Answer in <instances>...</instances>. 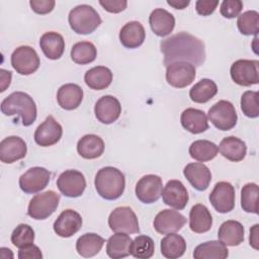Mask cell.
Here are the masks:
<instances>
[{
  "label": "cell",
  "mask_w": 259,
  "mask_h": 259,
  "mask_svg": "<svg viewBox=\"0 0 259 259\" xmlns=\"http://www.w3.org/2000/svg\"><path fill=\"white\" fill-rule=\"evenodd\" d=\"M164 56V65L174 62H188L194 67L201 66L205 61V47L198 37L181 31L165 38L160 44Z\"/></svg>",
  "instance_id": "obj_1"
},
{
  "label": "cell",
  "mask_w": 259,
  "mask_h": 259,
  "mask_svg": "<svg viewBox=\"0 0 259 259\" xmlns=\"http://www.w3.org/2000/svg\"><path fill=\"white\" fill-rule=\"evenodd\" d=\"M1 111L4 115H18L24 126L31 125L36 119V105L30 95L22 91L9 94L1 102Z\"/></svg>",
  "instance_id": "obj_2"
},
{
  "label": "cell",
  "mask_w": 259,
  "mask_h": 259,
  "mask_svg": "<svg viewBox=\"0 0 259 259\" xmlns=\"http://www.w3.org/2000/svg\"><path fill=\"white\" fill-rule=\"evenodd\" d=\"M94 185L97 193L106 200L119 198L125 187V178L117 168L103 167L95 175Z\"/></svg>",
  "instance_id": "obj_3"
},
{
  "label": "cell",
  "mask_w": 259,
  "mask_h": 259,
  "mask_svg": "<svg viewBox=\"0 0 259 259\" xmlns=\"http://www.w3.org/2000/svg\"><path fill=\"white\" fill-rule=\"evenodd\" d=\"M70 27L78 34L92 33L100 24L101 18L90 5L81 4L73 8L68 16Z\"/></svg>",
  "instance_id": "obj_4"
},
{
  "label": "cell",
  "mask_w": 259,
  "mask_h": 259,
  "mask_svg": "<svg viewBox=\"0 0 259 259\" xmlns=\"http://www.w3.org/2000/svg\"><path fill=\"white\" fill-rule=\"evenodd\" d=\"M60 195L54 190H48L34 195L28 204L27 214L34 220H46L57 209Z\"/></svg>",
  "instance_id": "obj_5"
},
{
  "label": "cell",
  "mask_w": 259,
  "mask_h": 259,
  "mask_svg": "<svg viewBox=\"0 0 259 259\" xmlns=\"http://www.w3.org/2000/svg\"><path fill=\"white\" fill-rule=\"evenodd\" d=\"M207 117L220 131L232 130L238 120L235 106L228 100H220L214 103L208 109Z\"/></svg>",
  "instance_id": "obj_6"
},
{
  "label": "cell",
  "mask_w": 259,
  "mask_h": 259,
  "mask_svg": "<svg viewBox=\"0 0 259 259\" xmlns=\"http://www.w3.org/2000/svg\"><path fill=\"white\" fill-rule=\"evenodd\" d=\"M108 226L114 233L136 234L140 232L138 218L130 206H118L108 217Z\"/></svg>",
  "instance_id": "obj_7"
},
{
  "label": "cell",
  "mask_w": 259,
  "mask_h": 259,
  "mask_svg": "<svg viewBox=\"0 0 259 259\" xmlns=\"http://www.w3.org/2000/svg\"><path fill=\"white\" fill-rule=\"evenodd\" d=\"M40 65L39 57L29 46H20L11 55V66L20 75L34 73Z\"/></svg>",
  "instance_id": "obj_8"
},
{
  "label": "cell",
  "mask_w": 259,
  "mask_h": 259,
  "mask_svg": "<svg viewBox=\"0 0 259 259\" xmlns=\"http://www.w3.org/2000/svg\"><path fill=\"white\" fill-rule=\"evenodd\" d=\"M259 62L257 60H238L230 69L233 81L240 86H251L259 83Z\"/></svg>",
  "instance_id": "obj_9"
},
{
  "label": "cell",
  "mask_w": 259,
  "mask_h": 259,
  "mask_svg": "<svg viewBox=\"0 0 259 259\" xmlns=\"http://www.w3.org/2000/svg\"><path fill=\"white\" fill-rule=\"evenodd\" d=\"M163 182L162 178L155 174L143 176L136 185V195L138 199L146 204L156 202L162 195Z\"/></svg>",
  "instance_id": "obj_10"
},
{
  "label": "cell",
  "mask_w": 259,
  "mask_h": 259,
  "mask_svg": "<svg viewBox=\"0 0 259 259\" xmlns=\"http://www.w3.org/2000/svg\"><path fill=\"white\" fill-rule=\"evenodd\" d=\"M58 189L67 197H79L86 188V180L78 170H66L57 179Z\"/></svg>",
  "instance_id": "obj_11"
},
{
  "label": "cell",
  "mask_w": 259,
  "mask_h": 259,
  "mask_svg": "<svg viewBox=\"0 0 259 259\" xmlns=\"http://www.w3.org/2000/svg\"><path fill=\"white\" fill-rule=\"evenodd\" d=\"M51 178V172L44 167H31L19 178L20 189L28 194L36 193L45 189Z\"/></svg>",
  "instance_id": "obj_12"
},
{
  "label": "cell",
  "mask_w": 259,
  "mask_h": 259,
  "mask_svg": "<svg viewBox=\"0 0 259 259\" xmlns=\"http://www.w3.org/2000/svg\"><path fill=\"white\" fill-rule=\"evenodd\" d=\"M209 201L220 213H227L235 207V188L230 182H218L209 194Z\"/></svg>",
  "instance_id": "obj_13"
},
{
  "label": "cell",
  "mask_w": 259,
  "mask_h": 259,
  "mask_svg": "<svg viewBox=\"0 0 259 259\" xmlns=\"http://www.w3.org/2000/svg\"><path fill=\"white\" fill-rule=\"evenodd\" d=\"M195 67L188 62H174L167 66L166 80L175 88L190 85L195 78Z\"/></svg>",
  "instance_id": "obj_14"
},
{
  "label": "cell",
  "mask_w": 259,
  "mask_h": 259,
  "mask_svg": "<svg viewBox=\"0 0 259 259\" xmlns=\"http://www.w3.org/2000/svg\"><path fill=\"white\" fill-rule=\"evenodd\" d=\"M94 113L98 121L103 124H110L118 119L121 113V105L114 96L104 95L96 101Z\"/></svg>",
  "instance_id": "obj_15"
},
{
  "label": "cell",
  "mask_w": 259,
  "mask_h": 259,
  "mask_svg": "<svg viewBox=\"0 0 259 259\" xmlns=\"http://www.w3.org/2000/svg\"><path fill=\"white\" fill-rule=\"evenodd\" d=\"M63 135L62 125L49 115L42 123H40L34 132V141L40 147H50L57 144Z\"/></svg>",
  "instance_id": "obj_16"
},
{
  "label": "cell",
  "mask_w": 259,
  "mask_h": 259,
  "mask_svg": "<svg viewBox=\"0 0 259 259\" xmlns=\"http://www.w3.org/2000/svg\"><path fill=\"white\" fill-rule=\"evenodd\" d=\"M185 223V217L177 210L163 209L155 217L154 228L159 234L167 235L180 231Z\"/></svg>",
  "instance_id": "obj_17"
},
{
  "label": "cell",
  "mask_w": 259,
  "mask_h": 259,
  "mask_svg": "<svg viewBox=\"0 0 259 259\" xmlns=\"http://www.w3.org/2000/svg\"><path fill=\"white\" fill-rule=\"evenodd\" d=\"M26 143L16 136H9L0 143V160L5 164H12L25 157Z\"/></svg>",
  "instance_id": "obj_18"
},
{
  "label": "cell",
  "mask_w": 259,
  "mask_h": 259,
  "mask_svg": "<svg viewBox=\"0 0 259 259\" xmlns=\"http://www.w3.org/2000/svg\"><path fill=\"white\" fill-rule=\"evenodd\" d=\"M82 227V217L73 209L63 210L54 223L55 233L62 238L75 235Z\"/></svg>",
  "instance_id": "obj_19"
},
{
  "label": "cell",
  "mask_w": 259,
  "mask_h": 259,
  "mask_svg": "<svg viewBox=\"0 0 259 259\" xmlns=\"http://www.w3.org/2000/svg\"><path fill=\"white\" fill-rule=\"evenodd\" d=\"M162 198L165 204L180 210L186 206L189 197L183 183L173 179L166 183L162 191Z\"/></svg>",
  "instance_id": "obj_20"
},
{
  "label": "cell",
  "mask_w": 259,
  "mask_h": 259,
  "mask_svg": "<svg viewBox=\"0 0 259 259\" xmlns=\"http://www.w3.org/2000/svg\"><path fill=\"white\" fill-rule=\"evenodd\" d=\"M183 175L192 187L198 191L206 190L211 181L210 170L207 166L199 162L187 164L183 169Z\"/></svg>",
  "instance_id": "obj_21"
},
{
  "label": "cell",
  "mask_w": 259,
  "mask_h": 259,
  "mask_svg": "<svg viewBox=\"0 0 259 259\" xmlns=\"http://www.w3.org/2000/svg\"><path fill=\"white\" fill-rule=\"evenodd\" d=\"M58 104L65 110H73L79 107L83 100V89L74 83L62 85L57 92Z\"/></svg>",
  "instance_id": "obj_22"
},
{
  "label": "cell",
  "mask_w": 259,
  "mask_h": 259,
  "mask_svg": "<svg viewBox=\"0 0 259 259\" xmlns=\"http://www.w3.org/2000/svg\"><path fill=\"white\" fill-rule=\"evenodd\" d=\"M149 23L153 32L158 36H166L175 26V17L163 8L154 9L149 16Z\"/></svg>",
  "instance_id": "obj_23"
},
{
  "label": "cell",
  "mask_w": 259,
  "mask_h": 259,
  "mask_svg": "<svg viewBox=\"0 0 259 259\" xmlns=\"http://www.w3.org/2000/svg\"><path fill=\"white\" fill-rule=\"evenodd\" d=\"M180 121L186 131L194 135L201 134L208 128L207 116L200 109L186 108L181 113Z\"/></svg>",
  "instance_id": "obj_24"
},
{
  "label": "cell",
  "mask_w": 259,
  "mask_h": 259,
  "mask_svg": "<svg viewBox=\"0 0 259 259\" xmlns=\"http://www.w3.org/2000/svg\"><path fill=\"white\" fill-rule=\"evenodd\" d=\"M145 37V28L139 21H130L125 23L119 32V40L121 45L127 49H136L142 46Z\"/></svg>",
  "instance_id": "obj_25"
},
{
  "label": "cell",
  "mask_w": 259,
  "mask_h": 259,
  "mask_svg": "<svg viewBox=\"0 0 259 259\" xmlns=\"http://www.w3.org/2000/svg\"><path fill=\"white\" fill-rule=\"evenodd\" d=\"M244 227L238 221L224 222L218 232L219 240L226 246H238L244 241Z\"/></svg>",
  "instance_id": "obj_26"
},
{
  "label": "cell",
  "mask_w": 259,
  "mask_h": 259,
  "mask_svg": "<svg viewBox=\"0 0 259 259\" xmlns=\"http://www.w3.org/2000/svg\"><path fill=\"white\" fill-rule=\"evenodd\" d=\"M39 46L45 56L50 60L60 59L65 51V40L56 31L45 32L39 39Z\"/></svg>",
  "instance_id": "obj_27"
},
{
  "label": "cell",
  "mask_w": 259,
  "mask_h": 259,
  "mask_svg": "<svg viewBox=\"0 0 259 259\" xmlns=\"http://www.w3.org/2000/svg\"><path fill=\"white\" fill-rule=\"evenodd\" d=\"M212 226V217L203 204L197 203L193 205L189 211V228L197 234L206 233Z\"/></svg>",
  "instance_id": "obj_28"
},
{
  "label": "cell",
  "mask_w": 259,
  "mask_h": 259,
  "mask_svg": "<svg viewBox=\"0 0 259 259\" xmlns=\"http://www.w3.org/2000/svg\"><path fill=\"white\" fill-rule=\"evenodd\" d=\"M218 149L223 157L232 162L242 161L247 153V146L245 142L234 136L224 138Z\"/></svg>",
  "instance_id": "obj_29"
},
{
  "label": "cell",
  "mask_w": 259,
  "mask_h": 259,
  "mask_svg": "<svg viewBox=\"0 0 259 259\" xmlns=\"http://www.w3.org/2000/svg\"><path fill=\"white\" fill-rule=\"evenodd\" d=\"M103 140L93 134L83 136L77 144V152L84 159H96L104 152Z\"/></svg>",
  "instance_id": "obj_30"
},
{
  "label": "cell",
  "mask_w": 259,
  "mask_h": 259,
  "mask_svg": "<svg viewBox=\"0 0 259 259\" xmlns=\"http://www.w3.org/2000/svg\"><path fill=\"white\" fill-rule=\"evenodd\" d=\"M133 240L125 233H115L106 243V253L112 259L124 258L131 255Z\"/></svg>",
  "instance_id": "obj_31"
},
{
  "label": "cell",
  "mask_w": 259,
  "mask_h": 259,
  "mask_svg": "<svg viewBox=\"0 0 259 259\" xmlns=\"http://www.w3.org/2000/svg\"><path fill=\"white\" fill-rule=\"evenodd\" d=\"M84 81L93 90H103L111 84L112 73L107 67L96 66L85 73Z\"/></svg>",
  "instance_id": "obj_32"
},
{
  "label": "cell",
  "mask_w": 259,
  "mask_h": 259,
  "mask_svg": "<svg viewBox=\"0 0 259 259\" xmlns=\"http://www.w3.org/2000/svg\"><path fill=\"white\" fill-rule=\"evenodd\" d=\"M105 240L95 233H86L78 238L76 242V250L82 257H93L100 252Z\"/></svg>",
  "instance_id": "obj_33"
},
{
  "label": "cell",
  "mask_w": 259,
  "mask_h": 259,
  "mask_svg": "<svg viewBox=\"0 0 259 259\" xmlns=\"http://www.w3.org/2000/svg\"><path fill=\"white\" fill-rule=\"evenodd\" d=\"M161 253L165 258L176 259L181 257L186 251V242L184 238L175 233L167 234L161 240Z\"/></svg>",
  "instance_id": "obj_34"
},
{
  "label": "cell",
  "mask_w": 259,
  "mask_h": 259,
  "mask_svg": "<svg viewBox=\"0 0 259 259\" xmlns=\"http://www.w3.org/2000/svg\"><path fill=\"white\" fill-rule=\"evenodd\" d=\"M229 256V250L221 241H207L198 245L193 252L195 259H225Z\"/></svg>",
  "instance_id": "obj_35"
},
{
  "label": "cell",
  "mask_w": 259,
  "mask_h": 259,
  "mask_svg": "<svg viewBox=\"0 0 259 259\" xmlns=\"http://www.w3.org/2000/svg\"><path fill=\"white\" fill-rule=\"evenodd\" d=\"M218 93V86L210 79H201L192 86L189 91V97L193 102L205 103Z\"/></svg>",
  "instance_id": "obj_36"
},
{
  "label": "cell",
  "mask_w": 259,
  "mask_h": 259,
  "mask_svg": "<svg viewBox=\"0 0 259 259\" xmlns=\"http://www.w3.org/2000/svg\"><path fill=\"white\" fill-rule=\"evenodd\" d=\"M218 146L207 140L194 141L189 147L190 157L198 162L212 160L218 155Z\"/></svg>",
  "instance_id": "obj_37"
},
{
  "label": "cell",
  "mask_w": 259,
  "mask_h": 259,
  "mask_svg": "<svg viewBox=\"0 0 259 259\" xmlns=\"http://www.w3.org/2000/svg\"><path fill=\"white\" fill-rule=\"evenodd\" d=\"M97 56L95 46L90 41H79L75 44L71 50V59L79 65L92 63Z\"/></svg>",
  "instance_id": "obj_38"
},
{
  "label": "cell",
  "mask_w": 259,
  "mask_h": 259,
  "mask_svg": "<svg viewBox=\"0 0 259 259\" xmlns=\"http://www.w3.org/2000/svg\"><path fill=\"white\" fill-rule=\"evenodd\" d=\"M155 244L151 237L140 235L135 238L131 246V255L138 259H149L154 255Z\"/></svg>",
  "instance_id": "obj_39"
},
{
  "label": "cell",
  "mask_w": 259,
  "mask_h": 259,
  "mask_svg": "<svg viewBox=\"0 0 259 259\" xmlns=\"http://www.w3.org/2000/svg\"><path fill=\"white\" fill-rule=\"evenodd\" d=\"M259 188L256 183H247L241 190V206L246 212L258 214Z\"/></svg>",
  "instance_id": "obj_40"
},
{
  "label": "cell",
  "mask_w": 259,
  "mask_h": 259,
  "mask_svg": "<svg viewBox=\"0 0 259 259\" xmlns=\"http://www.w3.org/2000/svg\"><path fill=\"white\" fill-rule=\"evenodd\" d=\"M237 26L244 35H257L259 32V13L255 10H248L238 16Z\"/></svg>",
  "instance_id": "obj_41"
},
{
  "label": "cell",
  "mask_w": 259,
  "mask_h": 259,
  "mask_svg": "<svg viewBox=\"0 0 259 259\" xmlns=\"http://www.w3.org/2000/svg\"><path fill=\"white\" fill-rule=\"evenodd\" d=\"M33 241L34 231L29 225L26 224L18 225L11 234V243L19 249L33 244Z\"/></svg>",
  "instance_id": "obj_42"
},
{
  "label": "cell",
  "mask_w": 259,
  "mask_h": 259,
  "mask_svg": "<svg viewBox=\"0 0 259 259\" xmlns=\"http://www.w3.org/2000/svg\"><path fill=\"white\" fill-rule=\"evenodd\" d=\"M259 93L257 91L248 90L243 93L241 97V109L243 113L250 118H256L259 115L258 104Z\"/></svg>",
  "instance_id": "obj_43"
},
{
  "label": "cell",
  "mask_w": 259,
  "mask_h": 259,
  "mask_svg": "<svg viewBox=\"0 0 259 259\" xmlns=\"http://www.w3.org/2000/svg\"><path fill=\"white\" fill-rule=\"evenodd\" d=\"M243 9V2L240 0H225L221 4L220 12L226 18H234L239 16Z\"/></svg>",
  "instance_id": "obj_44"
},
{
  "label": "cell",
  "mask_w": 259,
  "mask_h": 259,
  "mask_svg": "<svg viewBox=\"0 0 259 259\" xmlns=\"http://www.w3.org/2000/svg\"><path fill=\"white\" fill-rule=\"evenodd\" d=\"M56 2L54 0H31L29 1V5L31 9L37 14H47L50 13L54 7Z\"/></svg>",
  "instance_id": "obj_45"
},
{
  "label": "cell",
  "mask_w": 259,
  "mask_h": 259,
  "mask_svg": "<svg viewBox=\"0 0 259 259\" xmlns=\"http://www.w3.org/2000/svg\"><path fill=\"white\" fill-rule=\"evenodd\" d=\"M219 5V1H212V0H198L195 3V9L196 12L199 15L207 16L213 13L217 6Z\"/></svg>",
  "instance_id": "obj_46"
},
{
  "label": "cell",
  "mask_w": 259,
  "mask_h": 259,
  "mask_svg": "<svg viewBox=\"0 0 259 259\" xmlns=\"http://www.w3.org/2000/svg\"><path fill=\"white\" fill-rule=\"evenodd\" d=\"M99 4L110 13H119L126 8L127 2L125 0H100Z\"/></svg>",
  "instance_id": "obj_47"
},
{
  "label": "cell",
  "mask_w": 259,
  "mask_h": 259,
  "mask_svg": "<svg viewBox=\"0 0 259 259\" xmlns=\"http://www.w3.org/2000/svg\"><path fill=\"white\" fill-rule=\"evenodd\" d=\"M18 258L19 259H41L42 258V254L40 249L33 245L30 244L28 246H25L23 248H20L18 251Z\"/></svg>",
  "instance_id": "obj_48"
},
{
  "label": "cell",
  "mask_w": 259,
  "mask_h": 259,
  "mask_svg": "<svg viewBox=\"0 0 259 259\" xmlns=\"http://www.w3.org/2000/svg\"><path fill=\"white\" fill-rule=\"evenodd\" d=\"M258 227L259 225L256 224L254 225L251 230H250V236H249V242H250V246L253 247L255 250L259 249V239H258Z\"/></svg>",
  "instance_id": "obj_49"
},
{
  "label": "cell",
  "mask_w": 259,
  "mask_h": 259,
  "mask_svg": "<svg viewBox=\"0 0 259 259\" xmlns=\"http://www.w3.org/2000/svg\"><path fill=\"white\" fill-rule=\"evenodd\" d=\"M12 74L10 71H6L4 69L0 70V80H1V89L0 91L3 92L6 90V88L10 85Z\"/></svg>",
  "instance_id": "obj_50"
},
{
  "label": "cell",
  "mask_w": 259,
  "mask_h": 259,
  "mask_svg": "<svg viewBox=\"0 0 259 259\" xmlns=\"http://www.w3.org/2000/svg\"><path fill=\"white\" fill-rule=\"evenodd\" d=\"M167 3L175 9H184L186 6L189 5V1L185 0H168Z\"/></svg>",
  "instance_id": "obj_51"
}]
</instances>
